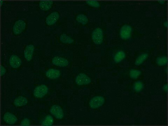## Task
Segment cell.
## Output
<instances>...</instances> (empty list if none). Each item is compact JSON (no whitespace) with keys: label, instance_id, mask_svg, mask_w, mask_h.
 <instances>
[{"label":"cell","instance_id":"6da1fadb","mask_svg":"<svg viewBox=\"0 0 168 126\" xmlns=\"http://www.w3.org/2000/svg\"><path fill=\"white\" fill-rule=\"evenodd\" d=\"M92 39L96 45H100L103 40V33L100 28L97 27L93 31L92 34Z\"/></svg>","mask_w":168,"mask_h":126},{"label":"cell","instance_id":"7a4b0ae2","mask_svg":"<svg viewBox=\"0 0 168 126\" xmlns=\"http://www.w3.org/2000/svg\"><path fill=\"white\" fill-rule=\"evenodd\" d=\"M105 102V99L103 96H95L90 99L89 103V106L92 109H98L104 104Z\"/></svg>","mask_w":168,"mask_h":126},{"label":"cell","instance_id":"3957f363","mask_svg":"<svg viewBox=\"0 0 168 126\" xmlns=\"http://www.w3.org/2000/svg\"><path fill=\"white\" fill-rule=\"evenodd\" d=\"M132 32V28L131 26L128 25H125L121 28L119 34L121 39L126 40L130 38Z\"/></svg>","mask_w":168,"mask_h":126},{"label":"cell","instance_id":"277c9868","mask_svg":"<svg viewBox=\"0 0 168 126\" xmlns=\"http://www.w3.org/2000/svg\"><path fill=\"white\" fill-rule=\"evenodd\" d=\"M48 91L47 86L42 85L37 86L35 88L34 92V96L37 98H41L46 95Z\"/></svg>","mask_w":168,"mask_h":126},{"label":"cell","instance_id":"5b68a950","mask_svg":"<svg viewBox=\"0 0 168 126\" xmlns=\"http://www.w3.org/2000/svg\"><path fill=\"white\" fill-rule=\"evenodd\" d=\"M75 82L79 86L88 85L91 82V79L87 75L82 73L76 76Z\"/></svg>","mask_w":168,"mask_h":126},{"label":"cell","instance_id":"8992f818","mask_svg":"<svg viewBox=\"0 0 168 126\" xmlns=\"http://www.w3.org/2000/svg\"><path fill=\"white\" fill-rule=\"evenodd\" d=\"M50 112L55 118L58 119H62L64 117V113L62 108L58 105H53L51 107Z\"/></svg>","mask_w":168,"mask_h":126},{"label":"cell","instance_id":"52a82bcc","mask_svg":"<svg viewBox=\"0 0 168 126\" xmlns=\"http://www.w3.org/2000/svg\"><path fill=\"white\" fill-rule=\"evenodd\" d=\"M26 27L25 22L22 20H20L15 22L13 26V32L16 35L21 34L25 29Z\"/></svg>","mask_w":168,"mask_h":126},{"label":"cell","instance_id":"ba28073f","mask_svg":"<svg viewBox=\"0 0 168 126\" xmlns=\"http://www.w3.org/2000/svg\"><path fill=\"white\" fill-rule=\"evenodd\" d=\"M52 63L54 65L60 67H67L69 64L67 59L60 57H54L52 59Z\"/></svg>","mask_w":168,"mask_h":126},{"label":"cell","instance_id":"9c48e42d","mask_svg":"<svg viewBox=\"0 0 168 126\" xmlns=\"http://www.w3.org/2000/svg\"><path fill=\"white\" fill-rule=\"evenodd\" d=\"M59 17L60 15L58 12L56 11L53 12L46 17V24L48 26L53 25L58 20Z\"/></svg>","mask_w":168,"mask_h":126},{"label":"cell","instance_id":"30bf717a","mask_svg":"<svg viewBox=\"0 0 168 126\" xmlns=\"http://www.w3.org/2000/svg\"><path fill=\"white\" fill-rule=\"evenodd\" d=\"M34 48V46L33 45H29L26 46L24 50V55L26 60L30 61L31 60Z\"/></svg>","mask_w":168,"mask_h":126},{"label":"cell","instance_id":"8fae6325","mask_svg":"<svg viewBox=\"0 0 168 126\" xmlns=\"http://www.w3.org/2000/svg\"><path fill=\"white\" fill-rule=\"evenodd\" d=\"M3 119L5 123L10 125H14L18 121L17 117L10 112H6L4 114Z\"/></svg>","mask_w":168,"mask_h":126},{"label":"cell","instance_id":"7c38bea8","mask_svg":"<svg viewBox=\"0 0 168 126\" xmlns=\"http://www.w3.org/2000/svg\"><path fill=\"white\" fill-rule=\"evenodd\" d=\"M9 63L11 67L14 69H17L20 67L22 61L18 56L13 55L10 57Z\"/></svg>","mask_w":168,"mask_h":126},{"label":"cell","instance_id":"4fadbf2b","mask_svg":"<svg viewBox=\"0 0 168 126\" xmlns=\"http://www.w3.org/2000/svg\"><path fill=\"white\" fill-rule=\"evenodd\" d=\"M60 75L61 72L59 70L53 68L48 69L46 73V77L52 79H58Z\"/></svg>","mask_w":168,"mask_h":126},{"label":"cell","instance_id":"5bb4252c","mask_svg":"<svg viewBox=\"0 0 168 126\" xmlns=\"http://www.w3.org/2000/svg\"><path fill=\"white\" fill-rule=\"evenodd\" d=\"M53 2L51 1H41L39 4V7L42 10L47 11L52 8Z\"/></svg>","mask_w":168,"mask_h":126},{"label":"cell","instance_id":"9a60e30c","mask_svg":"<svg viewBox=\"0 0 168 126\" xmlns=\"http://www.w3.org/2000/svg\"><path fill=\"white\" fill-rule=\"evenodd\" d=\"M14 103V105L17 107H22L27 105L28 100L25 97L19 96L15 99Z\"/></svg>","mask_w":168,"mask_h":126},{"label":"cell","instance_id":"2e32d148","mask_svg":"<svg viewBox=\"0 0 168 126\" xmlns=\"http://www.w3.org/2000/svg\"><path fill=\"white\" fill-rule=\"evenodd\" d=\"M126 54L123 50H119L116 53L114 57L115 63H118L121 62L125 58Z\"/></svg>","mask_w":168,"mask_h":126},{"label":"cell","instance_id":"e0dca14e","mask_svg":"<svg viewBox=\"0 0 168 126\" xmlns=\"http://www.w3.org/2000/svg\"><path fill=\"white\" fill-rule=\"evenodd\" d=\"M148 54L146 53H144L139 56L135 61V64L137 66H140L143 64L148 58Z\"/></svg>","mask_w":168,"mask_h":126},{"label":"cell","instance_id":"ac0fdd59","mask_svg":"<svg viewBox=\"0 0 168 126\" xmlns=\"http://www.w3.org/2000/svg\"><path fill=\"white\" fill-rule=\"evenodd\" d=\"M60 40L62 43L65 44H70L74 43V40L71 37L65 34H61Z\"/></svg>","mask_w":168,"mask_h":126},{"label":"cell","instance_id":"d6986e66","mask_svg":"<svg viewBox=\"0 0 168 126\" xmlns=\"http://www.w3.org/2000/svg\"><path fill=\"white\" fill-rule=\"evenodd\" d=\"M54 122V119L52 116L50 115L46 116L45 119H44L41 124L43 126H52Z\"/></svg>","mask_w":168,"mask_h":126},{"label":"cell","instance_id":"ffe728a7","mask_svg":"<svg viewBox=\"0 0 168 126\" xmlns=\"http://www.w3.org/2000/svg\"><path fill=\"white\" fill-rule=\"evenodd\" d=\"M76 20L79 23L85 25L88 22V17L86 15L83 14H79L76 17Z\"/></svg>","mask_w":168,"mask_h":126},{"label":"cell","instance_id":"44dd1931","mask_svg":"<svg viewBox=\"0 0 168 126\" xmlns=\"http://www.w3.org/2000/svg\"><path fill=\"white\" fill-rule=\"evenodd\" d=\"M156 63L159 66H163L167 65L168 63L167 57L165 56L159 57L157 58Z\"/></svg>","mask_w":168,"mask_h":126},{"label":"cell","instance_id":"7402d4cb","mask_svg":"<svg viewBox=\"0 0 168 126\" xmlns=\"http://www.w3.org/2000/svg\"><path fill=\"white\" fill-rule=\"evenodd\" d=\"M141 74V72L140 70L134 69H131L129 72L130 77L134 79H137Z\"/></svg>","mask_w":168,"mask_h":126},{"label":"cell","instance_id":"603a6c76","mask_svg":"<svg viewBox=\"0 0 168 126\" xmlns=\"http://www.w3.org/2000/svg\"><path fill=\"white\" fill-rule=\"evenodd\" d=\"M144 84L141 81H139L136 82L134 86V90L137 92L141 91L144 88Z\"/></svg>","mask_w":168,"mask_h":126},{"label":"cell","instance_id":"cb8c5ba5","mask_svg":"<svg viewBox=\"0 0 168 126\" xmlns=\"http://www.w3.org/2000/svg\"><path fill=\"white\" fill-rule=\"evenodd\" d=\"M86 3L88 5L92 7L98 8L100 7V3L96 1H86Z\"/></svg>","mask_w":168,"mask_h":126},{"label":"cell","instance_id":"d4e9b609","mask_svg":"<svg viewBox=\"0 0 168 126\" xmlns=\"http://www.w3.org/2000/svg\"><path fill=\"white\" fill-rule=\"evenodd\" d=\"M30 125V121L28 118H26L22 121L21 125L22 126H29Z\"/></svg>","mask_w":168,"mask_h":126},{"label":"cell","instance_id":"484cf974","mask_svg":"<svg viewBox=\"0 0 168 126\" xmlns=\"http://www.w3.org/2000/svg\"><path fill=\"white\" fill-rule=\"evenodd\" d=\"M6 70L5 67L1 65V76H3L5 74Z\"/></svg>","mask_w":168,"mask_h":126},{"label":"cell","instance_id":"4316f807","mask_svg":"<svg viewBox=\"0 0 168 126\" xmlns=\"http://www.w3.org/2000/svg\"><path fill=\"white\" fill-rule=\"evenodd\" d=\"M163 89L164 90V91L166 92H167L168 90V87H167V84L166 85H164L163 87Z\"/></svg>","mask_w":168,"mask_h":126},{"label":"cell","instance_id":"83f0119b","mask_svg":"<svg viewBox=\"0 0 168 126\" xmlns=\"http://www.w3.org/2000/svg\"><path fill=\"white\" fill-rule=\"evenodd\" d=\"M163 25L165 27L167 28L168 27V23L167 21H166L164 22V23H163Z\"/></svg>","mask_w":168,"mask_h":126},{"label":"cell","instance_id":"f1b7e54d","mask_svg":"<svg viewBox=\"0 0 168 126\" xmlns=\"http://www.w3.org/2000/svg\"><path fill=\"white\" fill-rule=\"evenodd\" d=\"M159 3L161 4V5H163V4H164L165 2L164 1H158Z\"/></svg>","mask_w":168,"mask_h":126},{"label":"cell","instance_id":"f546056e","mask_svg":"<svg viewBox=\"0 0 168 126\" xmlns=\"http://www.w3.org/2000/svg\"><path fill=\"white\" fill-rule=\"evenodd\" d=\"M0 3H1V6H2V5H3V1H1V2H0Z\"/></svg>","mask_w":168,"mask_h":126}]
</instances>
